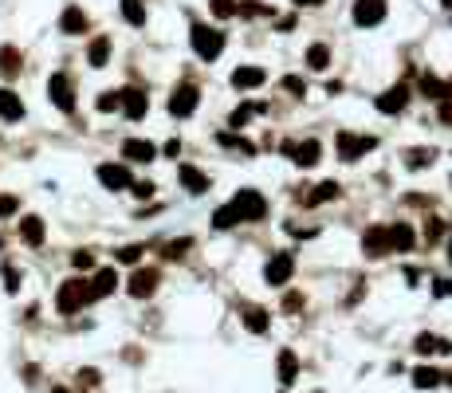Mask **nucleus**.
Segmentation results:
<instances>
[{"label": "nucleus", "mask_w": 452, "mask_h": 393, "mask_svg": "<svg viewBox=\"0 0 452 393\" xmlns=\"http://www.w3.org/2000/svg\"><path fill=\"white\" fill-rule=\"evenodd\" d=\"M228 209L236 212V221H264V217H268V201H264V193H256V189H240V193L228 201Z\"/></svg>", "instance_id": "f257e3e1"}, {"label": "nucleus", "mask_w": 452, "mask_h": 393, "mask_svg": "<svg viewBox=\"0 0 452 393\" xmlns=\"http://www.w3.org/2000/svg\"><path fill=\"white\" fill-rule=\"evenodd\" d=\"M87 303H91V283H87V280H67L60 287V295H55L60 315H75V311L87 307Z\"/></svg>", "instance_id": "f03ea898"}, {"label": "nucleus", "mask_w": 452, "mask_h": 393, "mask_svg": "<svg viewBox=\"0 0 452 393\" xmlns=\"http://www.w3.org/2000/svg\"><path fill=\"white\" fill-rule=\"evenodd\" d=\"M220 48H224V36H220L217 28H208V24H193V51L201 55V60H217Z\"/></svg>", "instance_id": "7ed1b4c3"}, {"label": "nucleus", "mask_w": 452, "mask_h": 393, "mask_svg": "<svg viewBox=\"0 0 452 393\" xmlns=\"http://www.w3.org/2000/svg\"><path fill=\"white\" fill-rule=\"evenodd\" d=\"M291 275H295V256L291 252H275V256L268 259V268H264V280H268L271 287L291 283Z\"/></svg>", "instance_id": "20e7f679"}, {"label": "nucleus", "mask_w": 452, "mask_h": 393, "mask_svg": "<svg viewBox=\"0 0 452 393\" xmlns=\"http://www.w3.org/2000/svg\"><path fill=\"white\" fill-rule=\"evenodd\" d=\"M374 146H378V142H374L370 134H350V130L338 134V154H343V161H358L366 149H374Z\"/></svg>", "instance_id": "39448f33"}, {"label": "nucleus", "mask_w": 452, "mask_h": 393, "mask_svg": "<svg viewBox=\"0 0 452 393\" xmlns=\"http://www.w3.org/2000/svg\"><path fill=\"white\" fill-rule=\"evenodd\" d=\"M48 95H51V102L60 107V111H75V86H71V79L63 71H55L48 79Z\"/></svg>", "instance_id": "423d86ee"}, {"label": "nucleus", "mask_w": 452, "mask_h": 393, "mask_svg": "<svg viewBox=\"0 0 452 393\" xmlns=\"http://www.w3.org/2000/svg\"><path fill=\"white\" fill-rule=\"evenodd\" d=\"M197 98H201V91H197L193 83H181L177 91H173V98H170V114H177V118H189V114L197 111Z\"/></svg>", "instance_id": "0eeeda50"}, {"label": "nucleus", "mask_w": 452, "mask_h": 393, "mask_svg": "<svg viewBox=\"0 0 452 393\" xmlns=\"http://www.w3.org/2000/svg\"><path fill=\"white\" fill-rule=\"evenodd\" d=\"M386 20V0H358L354 4V24L362 28H374Z\"/></svg>", "instance_id": "6e6552de"}, {"label": "nucleus", "mask_w": 452, "mask_h": 393, "mask_svg": "<svg viewBox=\"0 0 452 393\" xmlns=\"http://www.w3.org/2000/svg\"><path fill=\"white\" fill-rule=\"evenodd\" d=\"M405 102H409V86L397 83V86H390L386 95H378V102H374V107H378L381 114H401Z\"/></svg>", "instance_id": "1a4fd4ad"}, {"label": "nucleus", "mask_w": 452, "mask_h": 393, "mask_svg": "<svg viewBox=\"0 0 452 393\" xmlns=\"http://www.w3.org/2000/svg\"><path fill=\"white\" fill-rule=\"evenodd\" d=\"M118 107L126 111V118H142V114L150 111V98H146V91H138V86H126V91H118Z\"/></svg>", "instance_id": "9d476101"}, {"label": "nucleus", "mask_w": 452, "mask_h": 393, "mask_svg": "<svg viewBox=\"0 0 452 393\" xmlns=\"http://www.w3.org/2000/svg\"><path fill=\"white\" fill-rule=\"evenodd\" d=\"M154 291H158V271H154V268H138L134 275H130V295H134V299H150Z\"/></svg>", "instance_id": "9b49d317"}, {"label": "nucleus", "mask_w": 452, "mask_h": 393, "mask_svg": "<svg viewBox=\"0 0 452 393\" xmlns=\"http://www.w3.org/2000/svg\"><path fill=\"white\" fill-rule=\"evenodd\" d=\"M98 181L107 185V189H130V170L126 165H114V161H107V165H98Z\"/></svg>", "instance_id": "f8f14e48"}, {"label": "nucleus", "mask_w": 452, "mask_h": 393, "mask_svg": "<svg viewBox=\"0 0 452 393\" xmlns=\"http://www.w3.org/2000/svg\"><path fill=\"white\" fill-rule=\"evenodd\" d=\"M264 83H268V71H264V67H236L233 71L236 91H252V86H264Z\"/></svg>", "instance_id": "ddd939ff"}, {"label": "nucleus", "mask_w": 452, "mask_h": 393, "mask_svg": "<svg viewBox=\"0 0 452 393\" xmlns=\"http://www.w3.org/2000/svg\"><path fill=\"white\" fill-rule=\"evenodd\" d=\"M123 158L126 161H154L158 149H154V142H146V138H130V142H123Z\"/></svg>", "instance_id": "4468645a"}, {"label": "nucleus", "mask_w": 452, "mask_h": 393, "mask_svg": "<svg viewBox=\"0 0 452 393\" xmlns=\"http://www.w3.org/2000/svg\"><path fill=\"white\" fill-rule=\"evenodd\" d=\"M386 240H390V252H409V248H413V228L405 221H397V224L386 228Z\"/></svg>", "instance_id": "2eb2a0df"}, {"label": "nucleus", "mask_w": 452, "mask_h": 393, "mask_svg": "<svg viewBox=\"0 0 452 393\" xmlns=\"http://www.w3.org/2000/svg\"><path fill=\"white\" fill-rule=\"evenodd\" d=\"M413 350L417 354H452V342L449 338H437V334H417Z\"/></svg>", "instance_id": "dca6fc26"}, {"label": "nucleus", "mask_w": 452, "mask_h": 393, "mask_svg": "<svg viewBox=\"0 0 452 393\" xmlns=\"http://www.w3.org/2000/svg\"><path fill=\"white\" fill-rule=\"evenodd\" d=\"M0 118H8V122L24 118V102H20V95L8 91V86H0Z\"/></svg>", "instance_id": "f3484780"}, {"label": "nucleus", "mask_w": 452, "mask_h": 393, "mask_svg": "<svg viewBox=\"0 0 452 393\" xmlns=\"http://www.w3.org/2000/svg\"><path fill=\"white\" fill-rule=\"evenodd\" d=\"M275 369H280V381H283V385H295V381H299V358H295V350H280V358H275Z\"/></svg>", "instance_id": "a211bd4d"}, {"label": "nucleus", "mask_w": 452, "mask_h": 393, "mask_svg": "<svg viewBox=\"0 0 452 393\" xmlns=\"http://www.w3.org/2000/svg\"><path fill=\"white\" fill-rule=\"evenodd\" d=\"M362 248H366V256H386L390 252V240H386V224H378V228H370L366 236H362Z\"/></svg>", "instance_id": "6ab92c4d"}, {"label": "nucleus", "mask_w": 452, "mask_h": 393, "mask_svg": "<svg viewBox=\"0 0 452 393\" xmlns=\"http://www.w3.org/2000/svg\"><path fill=\"white\" fill-rule=\"evenodd\" d=\"M177 177H181V185L189 189V193H205L208 189V177L197 165H177Z\"/></svg>", "instance_id": "aec40b11"}, {"label": "nucleus", "mask_w": 452, "mask_h": 393, "mask_svg": "<svg viewBox=\"0 0 452 393\" xmlns=\"http://www.w3.org/2000/svg\"><path fill=\"white\" fill-rule=\"evenodd\" d=\"M114 287H118V271H114V268H102V271L95 275V283H91V299H102V295H110Z\"/></svg>", "instance_id": "412c9836"}, {"label": "nucleus", "mask_w": 452, "mask_h": 393, "mask_svg": "<svg viewBox=\"0 0 452 393\" xmlns=\"http://www.w3.org/2000/svg\"><path fill=\"white\" fill-rule=\"evenodd\" d=\"M60 28L67 32V36H83L87 32V12L83 8H67V12L60 16Z\"/></svg>", "instance_id": "4be33fe9"}, {"label": "nucleus", "mask_w": 452, "mask_h": 393, "mask_svg": "<svg viewBox=\"0 0 452 393\" xmlns=\"http://www.w3.org/2000/svg\"><path fill=\"white\" fill-rule=\"evenodd\" d=\"M421 91H425V98H437V102H449L452 98V83H440L437 75H425V79H421Z\"/></svg>", "instance_id": "5701e85b"}, {"label": "nucleus", "mask_w": 452, "mask_h": 393, "mask_svg": "<svg viewBox=\"0 0 452 393\" xmlns=\"http://www.w3.org/2000/svg\"><path fill=\"white\" fill-rule=\"evenodd\" d=\"M20 236H24V244L39 248L44 244V221H39V217H24V221H20Z\"/></svg>", "instance_id": "b1692460"}, {"label": "nucleus", "mask_w": 452, "mask_h": 393, "mask_svg": "<svg viewBox=\"0 0 452 393\" xmlns=\"http://www.w3.org/2000/svg\"><path fill=\"white\" fill-rule=\"evenodd\" d=\"M87 60H91V67H107V60H110V39H107V36H95V39H91Z\"/></svg>", "instance_id": "393cba45"}, {"label": "nucleus", "mask_w": 452, "mask_h": 393, "mask_svg": "<svg viewBox=\"0 0 452 393\" xmlns=\"http://www.w3.org/2000/svg\"><path fill=\"white\" fill-rule=\"evenodd\" d=\"M244 327H248L252 334H264V331L271 327L268 311H264V307H244Z\"/></svg>", "instance_id": "a878e982"}, {"label": "nucleus", "mask_w": 452, "mask_h": 393, "mask_svg": "<svg viewBox=\"0 0 452 393\" xmlns=\"http://www.w3.org/2000/svg\"><path fill=\"white\" fill-rule=\"evenodd\" d=\"M291 158L299 161V165H315V161L323 158V146H318L315 138H311V142H303V146H295V149H291Z\"/></svg>", "instance_id": "bb28decb"}, {"label": "nucleus", "mask_w": 452, "mask_h": 393, "mask_svg": "<svg viewBox=\"0 0 452 393\" xmlns=\"http://www.w3.org/2000/svg\"><path fill=\"white\" fill-rule=\"evenodd\" d=\"M413 385H417V390H437V385H440V369L417 366V369H413Z\"/></svg>", "instance_id": "cd10ccee"}, {"label": "nucleus", "mask_w": 452, "mask_h": 393, "mask_svg": "<svg viewBox=\"0 0 452 393\" xmlns=\"http://www.w3.org/2000/svg\"><path fill=\"white\" fill-rule=\"evenodd\" d=\"M307 63H311L315 71H327L330 67V48L327 44H311V48H307Z\"/></svg>", "instance_id": "c85d7f7f"}, {"label": "nucleus", "mask_w": 452, "mask_h": 393, "mask_svg": "<svg viewBox=\"0 0 452 393\" xmlns=\"http://www.w3.org/2000/svg\"><path fill=\"white\" fill-rule=\"evenodd\" d=\"M0 75H20V51L16 48H0Z\"/></svg>", "instance_id": "c756f323"}, {"label": "nucleus", "mask_w": 452, "mask_h": 393, "mask_svg": "<svg viewBox=\"0 0 452 393\" xmlns=\"http://www.w3.org/2000/svg\"><path fill=\"white\" fill-rule=\"evenodd\" d=\"M123 16H126V24L142 28V24H146V8H142V0H123Z\"/></svg>", "instance_id": "7c9ffc66"}, {"label": "nucleus", "mask_w": 452, "mask_h": 393, "mask_svg": "<svg viewBox=\"0 0 452 393\" xmlns=\"http://www.w3.org/2000/svg\"><path fill=\"white\" fill-rule=\"evenodd\" d=\"M338 189H343L338 181H323V185L315 189V193L307 196V205H323V201H330V196H338Z\"/></svg>", "instance_id": "2f4dec72"}, {"label": "nucleus", "mask_w": 452, "mask_h": 393, "mask_svg": "<svg viewBox=\"0 0 452 393\" xmlns=\"http://www.w3.org/2000/svg\"><path fill=\"white\" fill-rule=\"evenodd\" d=\"M220 146H228V149H240L244 158H252V154H256V146H252L248 138H240V134H220Z\"/></svg>", "instance_id": "473e14b6"}, {"label": "nucleus", "mask_w": 452, "mask_h": 393, "mask_svg": "<svg viewBox=\"0 0 452 393\" xmlns=\"http://www.w3.org/2000/svg\"><path fill=\"white\" fill-rule=\"evenodd\" d=\"M256 111H268V107H264V102H256V107H236V111H233V118H228V126H236V130H240V126H244V122H248V118H252Z\"/></svg>", "instance_id": "72a5a7b5"}, {"label": "nucleus", "mask_w": 452, "mask_h": 393, "mask_svg": "<svg viewBox=\"0 0 452 393\" xmlns=\"http://www.w3.org/2000/svg\"><path fill=\"white\" fill-rule=\"evenodd\" d=\"M236 8H240L236 0H213V16H217V20H228V16H236Z\"/></svg>", "instance_id": "f704fd0d"}, {"label": "nucleus", "mask_w": 452, "mask_h": 393, "mask_svg": "<svg viewBox=\"0 0 452 393\" xmlns=\"http://www.w3.org/2000/svg\"><path fill=\"white\" fill-rule=\"evenodd\" d=\"M118 102H123V98H118V91H107V95H98L95 107H98L102 114H107V111H118Z\"/></svg>", "instance_id": "c9c22d12"}, {"label": "nucleus", "mask_w": 452, "mask_h": 393, "mask_svg": "<svg viewBox=\"0 0 452 393\" xmlns=\"http://www.w3.org/2000/svg\"><path fill=\"white\" fill-rule=\"evenodd\" d=\"M213 224H217V228H233V224H240V221H236V212L228 209V205H224V209H217V217H213Z\"/></svg>", "instance_id": "e433bc0d"}, {"label": "nucleus", "mask_w": 452, "mask_h": 393, "mask_svg": "<svg viewBox=\"0 0 452 393\" xmlns=\"http://www.w3.org/2000/svg\"><path fill=\"white\" fill-rule=\"evenodd\" d=\"M118 259H123V264H138V259H142V244H126V248H118Z\"/></svg>", "instance_id": "4c0bfd02"}, {"label": "nucleus", "mask_w": 452, "mask_h": 393, "mask_svg": "<svg viewBox=\"0 0 452 393\" xmlns=\"http://www.w3.org/2000/svg\"><path fill=\"white\" fill-rule=\"evenodd\" d=\"M193 244V240H170L165 244V259H177V256H185V248Z\"/></svg>", "instance_id": "58836bf2"}, {"label": "nucleus", "mask_w": 452, "mask_h": 393, "mask_svg": "<svg viewBox=\"0 0 452 393\" xmlns=\"http://www.w3.org/2000/svg\"><path fill=\"white\" fill-rule=\"evenodd\" d=\"M4 291H20V271L4 264Z\"/></svg>", "instance_id": "ea45409f"}, {"label": "nucleus", "mask_w": 452, "mask_h": 393, "mask_svg": "<svg viewBox=\"0 0 452 393\" xmlns=\"http://www.w3.org/2000/svg\"><path fill=\"white\" fill-rule=\"evenodd\" d=\"M283 91H291V95H307V83L299 79V75H287V79H283Z\"/></svg>", "instance_id": "a19ab883"}, {"label": "nucleus", "mask_w": 452, "mask_h": 393, "mask_svg": "<svg viewBox=\"0 0 452 393\" xmlns=\"http://www.w3.org/2000/svg\"><path fill=\"white\" fill-rule=\"evenodd\" d=\"M433 158H437V149H413L409 165H413V170H421V165H425V161H433Z\"/></svg>", "instance_id": "79ce46f5"}, {"label": "nucleus", "mask_w": 452, "mask_h": 393, "mask_svg": "<svg viewBox=\"0 0 452 393\" xmlns=\"http://www.w3.org/2000/svg\"><path fill=\"white\" fill-rule=\"evenodd\" d=\"M98 381H102V378H98V369H91V366H87V369H79V385H87V390H95Z\"/></svg>", "instance_id": "37998d69"}, {"label": "nucleus", "mask_w": 452, "mask_h": 393, "mask_svg": "<svg viewBox=\"0 0 452 393\" xmlns=\"http://www.w3.org/2000/svg\"><path fill=\"white\" fill-rule=\"evenodd\" d=\"M303 307V295L299 291H287V299H283V311H299Z\"/></svg>", "instance_id": "c03bdc74"}, {"label": "nucleus", "mask_w": 452, "mask_h": 393, "mask_svg": "<svg viewBox=\"0 0 452 393\" xmlns=\"http://www.w3.org/2000/svg\"><path fill=\"white\" fill-rule=\"evenodd\" d=\"M71 264H75V268H91V264H95V256H91V252H75V256H71Z\"/></svg>", "instance_id": "a18cd8bd"}, {"label": "nucleus", "mask_w": 452, "mask_h": 393, "mask_svg": "<svg viewBox=\"0 0 452 393\" xmlns=\"http://www.w3.org/2000/svg\"><path fill=\"white\" fill-rule=\"evenodd\" d=\"M440 232H444V224H440V221H428L425 224V240H437Z\"/></svg>", "instance_id": "49530a36"}, {"label": "nucleus", "mask_w": 452, "mask_h": 393, "mask_svg": "<svg viewBox=\"0 0 452 393\" xmlns=\"http://www.w3.org/2000/svg\"><path fill=\"white\" fill-rule=\"evenodd\" d=\"M134 189V196H154V185L150 181H138V185H130Z\"/></svg>", "instance_id": "de8ad7c7"}, {"label": "nucleus", "mask_w": 452, "mask_h": 393, "mask_svg": "<svg viewBox=\"0 0 452 393\" xmlns=\"http://www.w3.org/2000/svg\"><path fill=\"white\" fill-rule=\"evenodd\" d=\"M177 154H181V142H177V138H173V142H165V158H177Z\"/></svg>", "instance_id": "09e8293b"}, {"label": "nucleus", "mask_w": 452, "mask_h": 393, "mask_svg": "<svg viewBox=\"0 0 452 393\" xmlns=\"http://www.w3.org/2000/svg\"><path fill=\"white\" fill-rule=\"evenodd\" d=\"M440 122L452 126V102H440Z\"/></svg>", "instance_id": "8fccbe9b"}, {"label": "nucleus", "mask_w": 452, "mask_h": 393, "mask_svg": "<svg viewBox=\"0 0 452 393\" xmlns=\"http://www.w3.org/2000/svg\"><path fill=\"white\" fill-rule=\"evenodd\" d=\"M323 0H295V8H318Z\"/></svg>", "instance_id": "3c124183"}, {"label": "nucleus", "mask_w": 452, "mask_h": 393, "mask_svg": "<svg viewBox=\"0 0 452 393\" xmlns=\"http://www.w3.org/2000/svg\"><path fill=\"white\" fill-rule=\"evenodd\" d=\"M51 393H71V390H63V385H55V390H51Z\"/></svg>", "instance_id": "603ef678"}, {"label": "nucleus", "mask_w": 452, "mask_h": 393, "mask_svg": "<svg viewBox=\"0 0 452 393\" xmlns=\"http://www.w3.org/2000/svg\"><path fill=\"white\" fill-rule=\"evenodd\" d=\"M449 259H452V240H449Z\"/></svg>", "instance_id": "864d4df0"}, {"label": "nucleus", "mask_w": 452, "mask_h": 393, "mask_svg": "<svg viewBox=\"0 0 452 393\" xmlns=\"http://www.w3.org/2000/svg\"><path fill=\"white\" fill-rule=\"evenodd\" d=\"M444 8H452V0H444Z\"/></svg>", "instance_id": "5fc2aeb1"}, {"label": "nucleus", "mask_w": 452, "mask_h": 393, "mask_svg": "<svg viewBox=\"0 0 452 393\" xmlns=\"http://www.w3.org/2000/svg\"><path fill=\"white\" fill-rule=\"evenodd\" d=\"M315 393H323V390H315Z\"/></svg>", "instance_id": "6e6d98bb"}]
</instances>
